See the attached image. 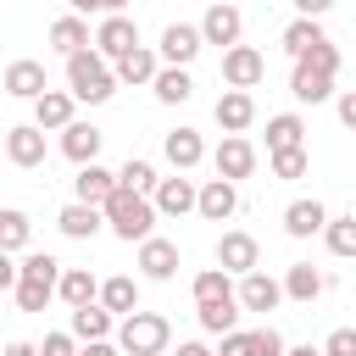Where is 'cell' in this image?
<instances>
[{
	"mask_svg": "<svg viewBox=\"0 0 356 356\" xmlns=\"http://www.w3.org/2000/svg\"><path fill=\"white\" fill-rule=\"evenodd\" d=\"M56 295V284H39V278H17V306L22 312H44Z\"/></svg>",
	"mask_w": 356,
	"mask_h": 356,
	"instance_id": "obj_40",
	"label": "cell"
},
{
	"mask_svg": "<svg viewBox=\"0 0 356 356\" xmlns=\"http://www.w3.org/2000/svg\"><path fill=\"white\" fill-rule=\"evenodd\" d=\"M44 89H50V78H44V67H39V61H28V56H22V61H11V67H6V95H17V100H39Z\"/></svg>",
	"mask_w": 356,
	"mask_h": 356,
	"instance_id": "obj_21",
	"label": "cell"
},
{
	"mask_svg": "<svg viewBox=\"0 0 356 356\" xmlns=\"http://www.w3.org/2000/svg\"><path fill=\"white\" fill-rule=\"evenodd\" d=\"M67 89H72L83 106H106V100L117 95V72H111V61L89 44V50H72V56H67Z\"/></svg>",
	"mask_w": 356,
	"mask_h": 356,
	"instance_id": "obj_2",
	"label": "cell"
},
{
	"mask_svg": "<svg viewBox=\"0 0 356 356\" xmlns=\"http://www.w3.org/2000/svg\"><path fill=\"white\" fill-rule=\"evenodd\" d=\"M167 339H172V323H167L161 312H128V317L117 323V345H122V356H161Z\"/></svg>",
	"mask_w": 356,
	"mask_h": 356,
	"instance_id": "obj_3",
	"label": "cell"
},
{
	"mask_svg": "<svg viewBox=\"0 0 356 356\" xmlns=\"http://www.w3.org/2000/svg\"><path fill=\"white\" fill-rule=\"evenodd\" d=\"M0 356H39V345H28V339H6Z\"/></svg>",
	"mask_w": 356,
	"mask_h": 356,
	"instance_id": "obj_50",
	"label": "cell"
},
{
	"mask_svg": "<svg viewBox=\"0 0 356 356\" xmlns=\"http://www.w3.org/2000/svg\"><path fill=\"white\" fill-rule=\"evenodd\" d=\"M56 295H61L67 306H89V300H100V278H95L89 267H61Z\"/></svg>",
	"mask_w": 356,
	"mask_h": 356,
	"instance_id": "obj_29",
	"label": "cell"
},
{
	"mask_svg": "<svg viewBox=\"0 0 356 356\" xmlns=\"http://www.w3.org/2000/svg\"><path fill=\"white\" fill-rule=\"evenodd\" d=\"M39 356H78V334H44Z\"/></svg>",
	"mask_w": 356,
	"mask_h": 356,
	"instance_id": "obj_44",
	"label": "cell"
},
{
	"mask_svg": "<svg viewBox=\"0 0 356 356\" xmlns=\"http://www.w3.org/2000/svg\"><path fill=\"white\" fill-rule=\"evenodd\" d=\"M334 111H339V122H345V128H356V89H345V95L334 100Z\"/></svg>",
	"mask_w": 356,
	"mask_h": 356,
	"instance_id": "obj_46",
	"label": "cell"
},
{
	"mask_svg": "<svg viewBox=\"0 0 356 356\" xmlns=\"http://www.w3.org/2000/svg\"><path fill=\"white\" fill-rule=\"evenodd\" d=\"M295 145H306V122H300L295 111L267 117V156H273V150H295Z\"/></svg>",
	"mask_w": 356,
	"mask_h": 356,
	"instance_id": "obj_32",
	"label": "cell"
},
{
	"mask_svg": "<svg viewBox=\"0 0 356 356\" xmlns=\"http://www.w3.org/2000/svg\"><path fill=\"white\" fill-rule=\"evenodd\" d=\"M122 317L117 312H106L100 300H89V306H72V334L89 345V339H111V328H117Z\"/></svg>",
	"mask_w": 356,
	"mask_h": 356,
	"instance_id": "obj_24",
	"label": "cell"
},
{
	"mask_svg": "<svg viewBox=\"0 0 356 356\" xmlns=\"http://www.w3.org/2000/svg\"><path fill=\"white\" fill-rule=\"evenodd\" d=\"M0 350H6V345H0Z\"/></svg>",
	"mask_w": 356,
	"mask_h": 356,
	"instance_id": "obj_57",
	"label": "cell"
},
{
	"mask_svg": "<svg viewBox=\"0 0 356 356\" xmlns=\"http://www.w3.org/2000/svg\"><path fill=\"white\" fill-rule=\"evenodd\" d=\"M139 273H145V278H156V284H167V278L178 273V245H172V239H161V234L139 239Z\"/></svg>",
	"mask_w": 356,
	"mask_h": 356,
	"instance_id": "obj_16",
	"label": "cell"
},
{
	"mask_svg": "<svg viewBox=\"0 0 356 356\" xmlns=\"http://www.w3.org/2000/svg\"><path fill=\"white\" fill-rule=\"evenodd\" d=\"M323 356H356V328H334L323 339Z\"/></svg>",
	"mask_w": 356,
	"mask_h": 356,
	"instance_id": "obj_43",
	"label": "cell"
},
{
	"mask_svg": "<svg viewBox=\"0 0 356 356\" xmlns=\"http://www.w3.org/2000/svg\"><path fill=\"white\" fill-rule=\"evenodd\" d=\"M67 6H72L78 17H83V11H100V0H67Z\"/></svg>",
	"mask_w": 356,
	"mask_h": 356,
	"instance_id": "obj_52",
	"label": "cell"
},
{
	"mask_svg": "<svg viewBox=\"0 0 356 356\" xmlns=\"http://www.w3.org/2000/svg\"><path fill=\"white\" fill-rule=\"evenodd\" d=\"M195 211H200L206 222H228V217L239 211V184H234V178H206Z\"/></svg>",
	"mask_w": 356,
	"mask_h": 356,
	"instance_id": "obj_11",
	"label": "cell"
},
{
	"mask_svg": "<svg viewBox=\"0 0 356 356\" xmlns=\"http://www.w3.org/2000/svg\"><path fill=\"white\" fill-rule=\"evenodd\" d=\"M117 184H122V189H139V195H156L161 178H156V167H150L145 156H128V161L117 167Z\"/></svg>",
	"mask_w": 356,
	"mask_h": 356,
	"instance_id": "obj_36",
	"label": "cell"
},
{
	"mask_svg": "<svg viewBox=\"0 0 356 356\" xmlns=\"http://www.w3.org/2000/svg\"><path fill=\"white\" fill-rule=\"evenodd\" d=\"M78 356H122V345H111V339H89Z\"/></svg>",
	"mask_w": 356,
	"mask_h": 356,
	"instance_id": "obj_49",
	"label": "cell"
},
{
	"mask_svg": "<svg viewBox=\"0 0 356 356\" xmlns=\"http://www.w3.org/2000/svg\"><path fill=\"white\" fill-rule=\"evenodd\" d=\"M111 189H117V172H106L100 161L78 167V178H72V200H89V206H106Z\"/></svg>",
	"mask_w": 356,
	"mask_h": 356,
	"instance_id": "obj_26",
	"label": "cell"
},
{
	"mask_svg": "<svg viewBox=\"0 0 356 356\" xmlns=\"http://www.w3.org/2000/svg\"><path fill=\"white\" fill-rule=\"evenodd\" d=\"M139 44V22L128 17V11H111L100 28H95V50L106 56V61H117V56H128Z\"/></svg>",
	"mask_w": 356,
	"mask_h": 356,
	"instance_id": "obj_9",
	"label": "cell"
},
{
	"mask_svg": "<svg viewBox=\"0 0 356 356\" xmlns=\"http://www.w3.org/2000/svg\"><path fill=\"white\" fill-rule=\"evenodd\" d=\"M189 289H195V306H200V300H222V295H239L228 267H206V273H195V284H189Z\"/></svg>",
	"mask_w": 356,
	"mask_h": 356,
	"instance_id": "obj_35",
	"label": "cell"
},
{
	"mask_svg": "<svg viewBox=\"0 0 356 356\" xmlns=\"http://www.w3.org/2000/svg\"><path fill=\"white\" fill-rule=\"evenodd\" d=\"M17 278H22V267L11 261V250H0V289H17Z\"/></svg>",
	"mask_w": 356,
	"mask_h": 356,
	"instance_id": "obj_47",
	"label": "cell"
},
{
	"mask_svg": "<svg viewBox=\"0 0 356 356\" xmlns=\"http://www.w3.org/2000/svg\"><path fill=\"white\" fill-rule=\"evenodd\" d=\"M100 306H106V312H117V317L139 312V278H128V273L100 278Z\"/></svg>",
	"mask_w": 356,
	"mask_h": 356,
	"instance_id": "obj_28",
	"label": "cell"
},
{
	"mask_svg": "<svg viewBox=\"0 0 356 356\" xmlns=\"http://www.w3.org/2000/svg\"><path fill=\"white\" fill-rule=\"evenodd\" d=\"M111 72H117V83H150V78L161 72V56H156V50H145V44H134L128 56H117V61H111Z\"/></svg>",
	"mask_w": 356,
	"mask_h": 356,
	"instance_id": "obj_25",
	"label": "cell"
},
{
	"mask_svg": "<svg viewBox=\"0 0 356 356\" xmlns=\"http://www.w3.org/2000/svg\"><path fill=\"white\" fill-rule=\"evenodd\" d=\"M200 50H206V39H200V22H167V28H161V44H156L161 67H189Z\"/></svg>",
	"mask_w": 356,
	"mask_h": 356,
	"instance_id": "obj_4",
	"label": "cell"
},
{
	"mask_svg": "<svg viewBox=\"0 0 356 356\" xmlns=\"http://www.w3.org/2000/svg\"><path fill=\"white\" fill-rule=\"evenodd\" d=\"M323 222H328L323 200H289L284 206V234L289 239H312V234H323Z\"/></svg>",
	"mask_w": 356,
	"mask_h": 356,
	"instance_id": "obj_22",
	"label": "cell"
},
{
	"mask_svg": "<svg viewBox=\"0 0 356 356\" xmlns=\"http://www.w3.org/2000/svg\"><path fill=\"white\" fill-rule=\"evenodd\" d=\"M150 200H156V211H161V217H189V211H195V200H200V189H195L184 172H172V178H161V184H156V195H150Z\"/></svg>",
	"mask_w": 356,
	"mask_h": 356,
	"instance_id": "obj_15",
	"label": "cell"
},
{
	"mask_svg": "<svg viewBox=\"0 0 356 356\" xmlns=\"http://www.w3.org/2000/svg\"><path fill=\"white\" fill-rule=\"evenodd\" d=\"M328 33H323V17H295L289 28H284V50L289 56H306L312 44H323Z\"/></svg>",
	"mask_w": 356,
	"mask_h": 356,
	"instance_id": "obj_33",
	"label": "cell"
},
{
	"mask_svg": "<svg viewBox=\"0 0 356 356\" xmlns=\"http://www.w3.org/2000/svg\"><path fill=\"white\" fill-rule=\"evenodd\" d=\"M6 161L11 167H44V128L39 122L6 128Z\"/></svg>",
	"mask_w": 356,
	"mask_h": 356,
	"instance_id": "obj_10",
	"label": "cell"
},
{
	"mask_svg": "<svg viewBox=\"0 0 356 356\" xmlns=\"http://www.w3.org/2000/svg\"><path fill=\"white\" fill-rule=\"evenodd\" d=\"M289 95H295L300 106H323V100H334V78L317 72V67H306V61H295V72H289Z\"/></svg>",
	"mask_w": 356,
	"mask_h": 356,
	"instance_id": "obj_18",
	"label": "cell"
},
{
	"mask_svg": "<svg viewBox=\"0 0 356 356\" xmlns=\"http://www.w3.org/2000/svg\"><path fill=\"white\" fill-rule=\"evenodd\" d=\"M28 239H33V222H28V211H17V206H0V250H28Z\"/></svg>",
	"mask_w": 356,
	"mask_h": 356,
	"instance_id": "obj_34",
	"label": "cell"
},
{
	"mask_svg": "<svg viewBox=\"0 0 356 356\" xmlns=\"http://www.w3.org/2000/svg\"><path fill=\"white\" fill-rule=\"evenodd\" d=\"M295 61H306V67H317V72H328V78H334V72H339V44H334V39H323V44H312V50H306V56H295Z\"/></svg>",
	"mask_w": 356,
	"mask_h": 356,
	"instance_id": "obj_41",
	"label": "cell"
},
{
	"mask_svg": "<svg viewBox=\"0 0 356 356\" xmlns=\"http://www.w3.org/2000/svg\"><path fill=\"white\" fill-rule=\"evenodd\" d=\"M250 356H289V345H284V334L267 323V328H250Z\"/></svg>",
	"mask_w": 356,
	"mask_h": 356,
	"instance_id": "obj_42",
	"label": "cell"
},
{
	"mask_svg": "<svg viewBox=\"0 0 356 356\" xmlns=\"http://www.w3.org/2000/svg\"><path fill=\"white\" fill-rule=\"evenodd\" d=\"M150 89H156L161 106H184V100L195 95V78H189V67H161V72L150 78Z\"/></svg>",
	"mask_w": 356,
	"mask_h": 356,
	"instance_id": "obj_31",
	"label": "cell"
},
{
	"mask_svg": "<svg viewBox=\"0 0 356 356\" xmlns=\"http://www.w3.org/2000/svg\"><path fill=\"white\" fill-rule=\"evenodd\" d=\"M323 289H328V278H323L312 261H295V267L284 273V300H300V306H312Z\"/></svg>",
	"mask_w": 356,
	"mask_h": 356,
	"instance_id": "obj_27",
	"label": "cell"
},
{
	"mask_svg": "<svg viewBox=\"0 0 356 356\" xmlns=\"http://www.w3.org/2000/svg\"><path fill=\"white\" fill-rule=\"evenodd\" d=\"M256 122V95L250 89H222L217 95V128L222 134H245Z\"/></svg>",
	"mask_w": 356,
	"mask_h": 356,
	"instance_id": "obj_13",
	"label": "cell"
},
{
	"mask_svg": "<svg viewBox=\"0 0 356 356\" xmlns=\"http://www.w3.org/2000/svg\"><path fill=\"white\" fill-rule=\"evenodd\" d=\"M267 78V56L256 44H228L222 50V83L228 89H256Z\"/></svg>",
	"mask_w": 356,
	"mask_h": 356,
	"instance_id": "obj_5",
	"label": "cell"
},
{
	"mask_svg": "<svg viewBox=\"0 0 356 356\" xmlns=\"http://www.w3.org/2000/svg\"><path fill=\"white\" fill-rule=\"evenodd\" d=\"M50 44H56L61 56H72V50H89L95 39H89V22H83L78 11H67V17H56V22H50Z\"/></svg>",
	"mask_w": 356,
	"mask_h": 356,
	"instance_id": "obj_30",
	"label": "cell"
},
{
	"mask_svg": "<svg viewBox=\"0 0 356 356\" xmlns=\"http://www.w3.org/2000/svg\"><path fill=\"white\" fill-rule=\"evenodd\" d=\"M239 312H245V306H239V295H222V300H200V306H195L200 328H206V334H217V339L239 328Z\"/></svg>",
	"mask_w": 356,
	"mask_h": 356,
	"instance_id": "obj_23",
	"label": "cell"
},
{
	"mask_svg": "<svg viewBox=\"0 0 356 356\" xmlns=\"http://www.w3.org/2000/svg\"><path fill=\"white\" fill-rule=\"evenodd\" d=\"M217 267H228L234 278L256 273V267H261V245H256V234H245V228H228V234L217 239Z\"/></svg>",
	"mask_w": 356,
	"mask_h": 356,
	"instance_id": "obj_6",
	"label": "cell"
},
{
	"mask_svg": "<svg viewBox=\"0 0 356 356\" xmlns=\"http://www.w3.org/2000/svg\"><path fill=\"white\" fill-rule=\"evenodd\" d=\"M100 11L111 17V11H128V0H100Z\"/></svg>",
	"mask_w": 356,
	"mask_h": 356,
	"instance_id": "obj_53",
	"label": "cell"
},
{
	"mask_svg": "<svg viewBox=\"0 0 356 356\" xmlns=\"http://www.w3.org/2000/svg\"><path fill=\"white\" fill-rule=\"evenodd\" d=\"M323 239H328V250H334V256H356V211L328 217V222H323Z\"/></svg>",
	"mask_w": 356,
	"mask_h": 356,
	"instance_id": "obj_37",
	"label": "cell"
},
{
	"mask_svg": "<svg viewBox=\"0 0 356 356\" xmlns=\"http://www.w3.org/2000/svg\"><path fill=\"white\" fill-rule=\"evenodd\" d=\"M72 106H78V95H72V89H44V95L33 100V122H39L44 134H50V128L61 134V128L72 122Z\"/></svg>",
	"mask_w": 356,
	"mask_h": 356,
	"instance_id": "obj_19",
	"label": "cell"
},
{
	"mask_svg": "<svg viewBox=\"0 0 356 356\" xmlns=\"http://www.w3.org/2000/svg\"><path fill=\"white\" fill-rule=\"evenodd\" d=\"M56 228H61L67 239H95V234L106 228V211H100V206H89V200H72V206H61Z\"/></svg>",
	"mask_w": 356,
	"mask_h": 356,
	"instance_id": "obj_20",
	"label": "cell"
},
{
	"mask_svg": "<svg viewBox=\"0 0 356 356\" xmlns=\"http://www.w3.org/2000/svg\"><path fill=\"white\" fill-rule=\"evenodd\" d=\"M239 306L267 317V312H278V306H284V284H278L273 273H261V267H256V273H245V278H239Z\"/></svg>",
	"mask_w": 356,
	"mask_h": 356,
	"instance_id": "obj_12",
	"label": "cell"
},
{
	"mask_svg": "<svg viewBox=\"0 0 356 356\" xmlns=\"http://www.w3.org/2000/svg\"><path fill=\"white\" fill-rule=\"evenodd\" d=\"M0 95H6V72H0Z\"/></svg>",
	"mask_w": 356,
	"mask_h": 356,
	"instance_id": "obj_55",
	"label": "cell"
},
{
	"mask_svg": "<svg viewBox=\"0 0 356 356\" xmlns=\"http://www.w3.org/2000/svg\"><path fill=\"white\" fill-rule=\"evenodd\" d=\"M17 267H22V278H39V284H61V261H56L50 250H28Z\"/></svg>",
	"mask_w": 356,
	"mask_h": 356,
	"instance_id": "obj_38",
	"label": "cell"
},
{
	"mask_svg": "<svg viewBox=\"0 0 356 356\" xmlns=\"http://www.w3.org/2000/svg\"><path fill=\"white\" fill-rule=\"evenodd\" d=\"M217 356H250V334H245V328H234V334H222V345H217Z\"/></svg>",
	"mask_w": 356,
	"mask_h": 356,
	"instance_id": "obj_45",
	"label": "cell"
},
{
	"mask_svg": "<svg viewBox=\"0 0 356 356\" xmlns=\"http://www.w3.org/2000/svg\"><path fill=\"white\" fill-rule=\"evenodd\" d=\"M206 6H211V0H206Z\"/></svg>",
	"mask_w": 356,
	"mask_h": 356,
	"instance_id": "obj_56",
	"label": "cell"
},
{
	"mask_svg": "<svg viewBox=\"0 0 356 356\" xmlns=\"http://www.w3.org/2000/svg\"><path fill=\"white\" fill-rule=\"evenodd\" d=\"M289 356H323V350H312V345H295V350H289Z\"/></svg>",
	"mask_w": 356,
	"mask_h": 356,
	"instance_id": "obj_54",
	"label": "cell"
},
{
	"mask_svg": "<svg viewBox=\"0 0 356 356\" xmlns=\"http://www.w3.org/2000/svg\"><path fill=\"white\" fill-rule=\"evenodd\" d=\"M178 356H217V350H211V345H200V339H184V345H178Z\"/></svg>",
	"mask_w": 356,
	"mask_h": 356,
	"instance_id": "obj_51",
	"label": "cell"
},
{
	"mask_svg": "<svg viewBox=\"0 0 356 356\" xmlns=\"http://www.w3.org/2000/svg\"><path fill=\"white\" fill-rule=\"evenodd\" d=\"M100 211H106V228H111L117 239H128V245L150 239V228H156V217H161L150 195H139V189H122V184L106 195V206H100Z\"/></svg>",
	"mask_w": 356,
	"mask_h": 356,
	"instance_id": "obj_1",
	"label": "cell"
},
{
	"mask_svg": "<svg viewBox=\"0 0 356 356\" xmlns=\"http://www.w3.org/2000/svg\"><path fill=\"white\" fill-rule=\"evenodd\" d=\"M161 150H167L172 172H189V167L206 161V139H200L195 128H172V134H161Z\"/></svg>",
	"mask_w": 356,
	"mask_h": 356,
	"instance_id": "obj_17",
	"label": "cell"
},
{
	"mask_svg": "<svg viewBox=\"0 0 356 356\" xmlns=\"http://www.w3.org/2000/svg\"><path fill=\"white\" fill-rule=\"evenodd\" d=\"M100 145H106V134H100L95 122H78V117H72V122L61 128V156L78 161V167H89V161L100 156Z\"/></svg>",
	"mask_w": 356,
	"mask_h": 356,
	"instance_id": "obj_14",
	"label": "cell"
},
{
	"mask_svg": "<svg viewBox=\"0 0 356 356\" xmlns=\"http://www.w3.org/2000/svg\"><path fill=\"white\" fill-rule=\"evenodd\" d=\"M306 145H295V150H273V178H284V184H295V178H306Z\"/></svg>",
	"mask_w": 356,
	"mask_h": 356,
	"instance_id": "obj_39",
	"label": "cell"
},
{
	"mask_svg": "<svg viewBox=\"0 0 356 356\" xmlns=\"http://www.w3.org/2000/svg\"><path fill=\"white\" fill-rule=\"evenodd\" d=\"M211 167H217V178H250L256 172V145L245 139V134H222V145L211 150Z\"/></svg>",
	"mask_w": 356,
	"mask_h": 356,
	"instance_id": "obj_8",
	"label": "cell"
},
{
	"mask_svg": "<svg viewBox=\"0 0 356 356\" xmlns=\"http://www.w3.org/2000/svg\"><path fill=\"white\" fill-rule=\"evenodd\" d=\"M300 17H323V11H334V0H289Z\"/></svg>",
	"mask_w": 356,
	"mask_h": 356,
	"instance_id": "obj_48",
	"label": "cell"
},
{
	"mask_svg": "<svg viewBox=\"0 0 356 356\" xmlns=\"http://www.w3.org/2000/svg\"><path fill=\"white\" fill-rule=\"evenodd\" d=\"M239 33H245L239 6H234V0H211V6H206V17H200V39L228 50V44H239Z\"/></svg>",
	"mask_w": 356,
	"mask_h": 356,
	"instance_id": "obj_7",
	"label": "cell"
}]
</instances>
